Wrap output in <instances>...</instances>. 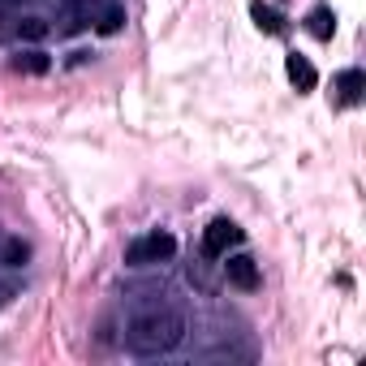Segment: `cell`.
I'll return each instance as SVG.
<instances>
[{
	"mask_svg": "<svg viewBox=\"0 0 366 366\" xmlns=\"http://www.w3.org/2000/svg\"><path fill=\"white\" fill-rule=\"evenodd\" d=\"M181 340H186V315L172 310V306L142 310V315H134V319H129V327H125V345H129L138 357L172 353Z\"/></svg>",
	"mask_w": 366,
	"mask_h": 366,
	"instance_id": "cell-1",
	"label": "cell"
},
{
	"mask_svg": "<svg viewBox=\"0 0 366 366\" xmlns=\"http://www.w3.org/2000/svg\"><path fill=\"white\" fill-rule=\"evenodd\" d=\"M172 254H177V237L164 229H151L125 246V267H155V263H168Z\"/></svg>",
	"mask_w": 366,
	"mask_h": 366,
	"instance_id": "cell-2",
	"label": "cell"
},
{
	"mask_svg": "<svg viewBox=\"0 0 366 366\" xmlns=\"http://www.w3.org/2000/svg\"><path fill=\"white\" fill-rule=\"evenodd\" d=\"M242 229L229 220V216H216L207 229H203V259H224L233 246H242Z\"/></svg>",
	"mask_w": 366,
	"mask_h": 366,
	"instance_id": "cell-3",
	"label": "cell"
},
{
	"mask_svg": "<svg viewBox=\"0 0 366 366\" xmlns=\"http://www.w3.org/2000/svg\"><path fill=\"white\" fill-rule=\"evenodd\" d=\"M99 5H104V0H61V5H56V31L61 35H78V31L95 26Z\"/></svg>",
	"mask_w": 366,
	"mask_h": 366,
	"instance_id": "cell-4",
	"label": "cell"
},
{
	"mask_svg": "<svg viewBox=\"0 0 366 366\" xmlns=\"http://www.w3.org/2000/svg\"><path fill=\"white\" fill-rule=\"evenodd\" d=\"M224 280H229L233 289H242V293H254V289L263 285L259 263H254L250 254H224Z\"/></svg>",
	"mask_w": 366,
	"mask_h": 366,
	"instance_id": "cell-5",
	"label": "cell"
},
{
	"mask_svg": "<svg viewBox=\"0 0 366 366\" xmlns=\"http://www.w3.org/2000/svg\"><path fill=\"white\" fill-rule=\"evenodd\" d=\"M366 95V74L362 69H340L336 74V104L340 108H357Z\"/></svg>",
	"mask_w": 366,
	"mask_h": 366,
	"instance_id": "cell-6",
	"label": "cell"
},
{
	"mask_svg": "<svg viewBox=\"0 0 366 366\" xmlns=\"http://www.w3.org/2000/svg\"><path fill=\"white\" fill-rule=\"evenodd\" d=\"M285 74H289V82H293L302 95L319 86V74H315V65H310L306 56H297V52H293V56H285Z\"/></svg>",
	"mask_w": 366,
	"mask_h": 366,
	"instance_id": "cell-7",
	"label": "cell"
},
{
	"mask_svg": "<svg viewBox=\"0 0 366 366\" xmlns=\"http://www.w3.org/2000/svg\"><path fill=\"white\" fill-rule=\"evenodd\" d=\"M121 26H125V5H121V0H104L99 14H95V31L99 35H117Z\"/></svg>",
	"mask_w": 366,
	"mask_h": 366,
	"instance_id": "cell-8",
	"label": "cell"
},
{
	"mask_svg": "<svg viewBox=\"0 0 366 366\" xmlns=\"http://www.w3.org/2000/svg\"><path fill=\"white\" fill-rule=\"evenodd\" d=\"M14 69H18V74H35V78H39V74H48V69H52V61H48V52L26 48V52H18V56H14Z\"/></svg>",
	"mask_w": 366,
	"mask_h": 366,
	"instance_id": "cell-9",
	"label": "cell"
},
{
	"mask_svg": "<svg viewBox=\"0 0 366 366\" xmlns=\"http://www.w3.org/2000/svg\"><path fill=\"white\" fill-rule=\"evenodd\" d=\"M306 31H310L315 39H332V31H336V14H332L327 5L310 9V18H306Z\"/></svg>",
	"mask_w": 366,
	"mask_h": 366,
	"instance_id": "cell-10",
	"label": "cell"
},
{
	"mask_svg": "<svg viewBox=\"0 0 366 366\" xmlns=\"http://www.w3.org/2000/svg\"><path fill=\"white\" fill-rule=\"evenodd\" d=\"M250 14H254V26H259V31H267V35H280V31H285V18H280L272 5H263V0H254Z\"/></svg>",
	"mask_w": 366,
	"mask_h": 366,
	"instance_id": "cell-11",
	"label": "cell"
},
{
	"mask_svg": "<svg viewBox=\"0 0 366 366\" xmlns=\"http://www.w3.org/2000/svg\"><path fill=\"white\" fill-rule=\"evenodd\" d=\"M26 259H31V246L22 237H5V246H0V263H5V267H22Z\"/></svg>",
	"mask_w": 366,
	"mask_h": 366,
	"instance_id": "cell-12",
	"label": "cell"
},
{
	"mask_svg": "<svg viewBox=\"0 0 366 366\" xmlns=\"http://www.w3.org/2000/svg\"><path fill=\"white\" fill-rule=\"evenodd\" d=\"M48 31H52V22H44V18H35V14H31V18H22V22L14 26V35H18V39H31V44L48 39Z\"/></svg>",
	"mask_w": 366,
	"mask_h": 366,
	"instance_id": "cell-13",
	"label": "cell"
},
{
	"mask_svg": "<svg viewBox=\"0 0 366 366\" xmlns=\"http://www.w3.org/2000/svg\"><path fill=\"white\" fill-rule=\"evenodd\" d=\"M26 0H0V14H9V9H22Z\"/></svg>",
	"mask_w": 366,
	"mask_h": 366,
	"instance_id": "cell-14",
	"label": "cell"
}]
</instances>
